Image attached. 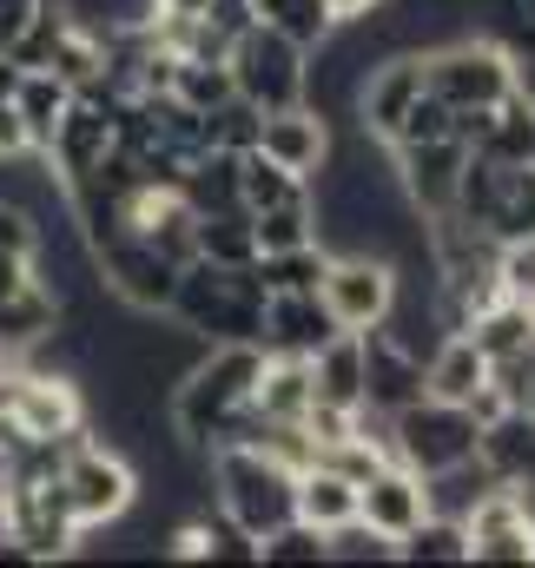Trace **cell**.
Wrapping results in <instances>:
<instances>
[{
    "instance_id": "cell-1",
    "label": "cell",
    "mask_w": 535,
    "mask_h": 568,
    "mask_svg": "<svg viewBox=\"0 0 535 568\" xmlns=\"http://www.w3.org/2000/svg\"><path fill=\"white\" fill-rule=\"evenodd\" d=\"M259 377H265V351H259V344H212V351L172 384V397H165L172 436H179L185 449H212V443L225 436V424L252 404Z\"/></svg>"
},
{
    "instance_id": "cell-2",
    "label": "cell",
    "mask_w": 535,
    "mask_h": 568,
    "mask_svg": "<svg viewBox=\"0 0 535 568\" xmlns=\"http://www.w3.org/2000/svg\"><path fill=\"white\" fill-rule=\"evenodd\" d=\"M265 278L259 265H212V258H192L179 272L172 291V317L192 324L205 344H259V317H265Z\"/></svg>"
},
{
    "instance_id": "cell-3",
    "label": "cell",
    "mask_w": 535,
    "mask_h": 568,
    "mask_svg": "<svg viewBox=\"0 0 535 568\" xmlns=\"http://www.w3.org/2000/svg\"><path fill=\"white\" fill-rule=\"evenodd\" d=\"M205 456H212L205 476H212V489H219V509H225L239 529H252L259 542L297 516V469L277 463L265 443H219V449H205Z\"/></svg>"
},
{
    "instance_id": "cell-4",
    "label": "cell",
    "mask_w": 535,
    "mask_h": 568,
    "mask_svg": "<svg viewBox=\"0 0 535 568\" xmlns=\"http://www.w3.org/2000/svg\"><path fill=\"white\" fill-rule=\"evenodd\" d=\"M516 53L489 33H456L443 47L423 53V87L450 106V113H489L496 100L516 93Z\"/></svg>"
},
{
    "instance_id": "cell-5",
    "label": "cell",
    "mask_w": 535,
    "mask_h": 568,
    "mask_svg": "<svg viewBox=\"0 0 535 568\" xmlns=\"http://www.w3.org/2000/svg\"><path fill=\"white\" fill-rule=\"evenodd\" d=\"M60 489H67V509H73V523L93 536V529H113V523H127L139 503V469L120 456V449H107V443H73L67 449V463H60Z\"/></svg>"
},
{
    "instance_id": "cell-6",
    "label": "cell",
    "mask_w": 535,
    "mask_h": 568,
    "mask_svg": "<svg viewBox=\"0 0 535 568\" xmlns=\"http://www.w3.org/2000/svg\"><path fill=\"white\" fill-rule=\"evenodd\" d=\"M483 424L470 417V404H443V397H416L391 417V456L410 463L416 476H436L463 456H476Z\"/></svg>"
},
{
    "instance_id": "cell-7",
    "label": "cell",
    "mask_w": 535,
    "mask_h": 568,
    "mask_svg": "<svg viewBox=\"0 0 535 568\" xmlns=\"http://www.w3.org/2000/svg\"><path fill=\"white\" fill-rule=\"evenodd\" d=\"M7 536L33 562H60V556H73L87 542V529L67 509L60 469H47V476H7Z\"/></svg>"
},
{
    "instance_id": "cell-8",
    "label": "cell",
    "mask_w": 535,
    "mask_h": 568,
    "mask_svg": "<svg viewBox=\"0 0 535 568\" xmlns=\"http://www.w3.org/2000/svg\"><path fill=\"white\" fill-rule=\"evenodd\" d=\"M304 47H291L284 33H271V27H239V40H232V80H239V93L259 106V113H277V106H297L304 100Z\"/></svg>"
},
{
    "instance_id": "cell-9",
    "label": "cell",
    "mask_w": 535,
    "mask_h": 568,
    "mask_svg": "<svg viewBox=\"0 0 535 568\" xmlns=\"http://www.w3.org/2000/svg\"><path fill=\"white\" fill-rule=\"evenodd\" d=\"M317 297L337 317V331H377L397 304V265L377 252H331Z\"/></svg>"
},
{
    "instance_id": "cell-10",
    "label": "cell",
    "mask_w": 535,
    "mask_h": 568,
    "mask_svg": "<svg viewBox=\"0 0 535 568\" xmlns=\"http://www.w3.org/2000/svg\"><path fill=\"white\" fill-rule=\"evenodd\" d=\"M93 265H100V284L127 304V311H172V291H179V265L145 239V232H113L93 245Z\"/></svg>"
},
{
    "instance_id": "cell-11",
    "label": "cell",
    "mask_w": 535,
    "mask_h": 568,
    "mask_svg": "<svg viewBox=\"0 0 535 568\" xmlns=\"http://www.w3.org/2000/svg\"><path fill=\"white\" fill-rule=\"evenodd\" d=\"M470 562H535V496L523 483H496L470 516Z\"/></svg>"
},
{
    "instance_id": "cell-12",
    "label": "cell",
    "mask_w": 535,
    "mask_h": 568,
    "mask_svg": "<svg viewBox=\"0 0 535 568\" xmlns=\"http://www.w3.org/2000/svg\"><path fill=\"white\" fill-rule=\"evenodd\" d=\"M113 140H120V100H87V93H73L67 120H60L53 140H47V165L60 172V185H80V179H93V172L107 165Z\"/></svg>"
},
{
    "instance_id": "cell-13",
    "label": "cell",
    "mask_w": 535,
    "mask_h": 568,
    "mask_svg": "<svg viewBox=\"0 0 535 568\" xmlns=\"http://www.w3.org/2000/svg\"><path fill=\"white\" fill-rule=\"evenodd\" d=\"M397 159V179L410 192V205L423 219H443L456 212V192H463V165H470V140H423V145H391Z\"/></svg>"
},
{
    "instance_id": "cell-14",
    "label": "cell",
    "mask_w": 535,
    "mask_h": 568,
    "mask_svg": "<svg viewBox=\"0 0 535 568\" xmlns=\"http://www.w3.org/2000/svg\"><path fill=\"white\" fill-rule=\"evenodd\" d=\"M423 100V53H384L371 73H364V87H357V126L371 133V140H397V126L410 120V106Z\"/></svg>"
},
{
    "instance_id": "cell-15",
    "label": "cell",
    "mask_w": 535,
    "mask_h": 568,
    "mask_svg": "<svg viewBox=\"0 0 535 568\" xmlns=\"http://www.w3.org/2000/svg\"><path fill=\"white\" fill-rule=\"evenodd\" d=\"M357 516L377 529V536H391V542H403L423 516H430V489H423V476L410 469V463H397V456H384L364 483H357Z\"/></svg>"
},
{
    "instance_id": "cell-16",
    "label": "cell",
    "mask_w": 535,
    "mask_h": 568,
    "mask_svg": "<svg viewBox=\"0 0 535 568\" xmlns=\"http://www.w3.org/2000/svg\"><path fill=\"white\" fill-rule=\"evenodd\" d=\"M331 331H337V317L324 311L317 291H271L265 317H259V351L265 357H311Z\"/></svg>"
},
{
    "instance_id": "cell-17",
    "label": "cell",
    "mask_w": 535,
    "mask_h": 568,
    "mask_svg": "<svg viewBox=\"0 0 535 568\" xmlns=\"http://www.w3.org/2000/svg\"><path fill=\"white\" fill-rule=\"evenodd\" d=\"M416 397H423V357L403 351L391 331H364V410H377L391 424Z\"/></svg>"
},
{
    "instance_id": "cell-18",
    "label": "cell",
    "mask_w": 535,
    "mask_h": 568,
    "mask_svg": "<svg viewBox=\"0 0 535 568\" xmlns=\"http://www.w3.org/2000/svg\"><path fill=\"white\" fill-rule=\"evenodd\" d=\"M259 152L277 159V165H291L297 179H311V172L324 165V152H331V120H324L311 100L277 106V113H265V126H259Z\"/></svg>"
},
{
    "instance_id": "cell-19",
    "label": "cell",
    "mask_w": 535,
    "mask_h": 568,
    "mask_svg": "<svg viewBox=\"0 0 535 568\" xmlns=\"http://www.w3.org/2000/svg\"><path fill=\"white\" fill-rule=\"evenodd\" d=\"M483 384H489V357L476 351V337H470V331H450V337L423 357V397L470 404Z\"/></svg>"
},
{
    "instance_id": "cell-20",
    "label": "cell",
    "mask_w": 535,
    "mask_h": 568,
    "mask_svg": "<svg viewBox=\"0 0 535 568\" xmlns=\"http://www.w3.org/2000/svg\"><path fill=\"white\" fill-rule=\"evenodd\" d=\"M311 384H317V404L357 410L364 404V331H331L311 351Z\"/></svg>"
},
{
    "instance_id": "cell-21",
    "label": "cell",
    "mask_w": 535,
    "mask_h": 568,
    "mask_svg": "<svg viewBox=\"0 0 535 568\" xmlns=\"http://www.w3.org/2000/svg\"><path fill=\"white\" fill-rule=\"evenodd\" d=\"M53 331H60V297L40 278L0 297V351H7V357H27V351L47 344Z\"/></svg>"
},
{
    "instance_id": "cell-22",
    "label": "cell",
    "mask_w": 535,
    "mask_h": 568,
    "mask_svg": "<svg viewBox=\"0 0 535 568\" xmlns=\"http://www.w3.org/2000/svg\"><path fill=\"white\" fill-rule=\"evenodd\" d=\"M476 456L496 469V483H535V417L529 410H503L496 424H483V443H476Z\"/></svg>"
},
{
    "instance_id": "cell-23",
    "label": "cell",
    "mask_w": 535,
    "mask_h": 568,
    "mask_svg": "<svg viewBox=\"0 0 535 568\" xmlns=\"http://www.w3.org/2000/svg\"><path fill=\"white\" fill-rule=\"evenodd\" d=\"M67 106H73V87H67L53 67H20V87H13V113L27 120V140H33V152H47L53 126L67 120Z\"/></svg>"
},
{
    "instance_id": "cell-24",
    "label": "cell",
    "mask_w": 535,
    "mask_h": 568,
    "mask_svg": "<svg viewBox=\"0 0 535 568\" xmlns=\"http://www.w3.org/2000/svg\"><path fill=\"white\" fill-rule=\"evenodd\" d=\"M252 404L265 410L271 424H304V410L317 404V384H311V357H265V377H259Z\"/></svg>"
},
{
    "instance_id": "cell-25",
    "label": "cell",
    "mask_w": 535,
    "mask_h": 568,
    "mask_svg": "<svg viewBox=\"0 0 535 568\" xmlns=\"http://www.w3.org/2000/svg\"><path fill=\"white\" fill-rule=\"evenodd\" d=\"M179 199H185L192 212H232V205H245V199H239V152L205 145V152L179 172Z\"/></svg>"
},
{
    "instance_id": "cell-26",
    "label": "cell",
    "mask_w": 535,
    "mask_h": 568,
    "mask_svg": "<svg viewBox=\"0 0 535 568\" xmlns=\"http://www.w3.org/2000/svg\"><path fill=\"white\" fill-rule=\"evenodd\" d=\"M297 516L311 523V529H337V523H351L357 516V483L351 476H337V469H324V463H311V469H297Z\"/></svg>"
},
{
    "instance_id": "cell-27",
    "label": "cell",
    "mask_w": 535,
    "mask_h": 568,
    "mask_svg": "<svg viewBox=\"0 0 535 568\" xmlns=\"http://www.w3.org/2000/svg\"><path fill=\"white\" fill-rule=\"evenodd\" d=\"M470 337H476V351L489 357V371H496V364H509V357H523V351L535 344L529 304H523V297H496V304L470 324Z\"/></svg>"
},
{
    "instance_id": "cell-28",
    "label": "cell",
    "mask_w": 535,
    "mask_h": 568,
    "mask_svg": "<svg viewBox=\"0 0 535 568\" xmlns=\"http://www.w3.org/2000/svg\"><path fill=\"white\" fill-rule=\"evenodd\" d=\"M239 199H245V212H271V205L311 199V179H297L291 165H277L252 145V152H239Z\"/></svg>"
},
{
    "instance_id": "cell-29",
    "label": "cell",
    "mask_w": 535,
    "mask_h": 568,
    "mask_svg": "<svg viewBox=\"0 0 535 568\" xmlns=\"http://www.w3.org/2000/svg\"><path fill=\"white\" fill-rule=\"evenodd\" d=\"M252 20L271 27V33H284L291 47H324L331 40V27H337V13L324 7V0H252Z\"/></svg>"
},
{
    "instance_id": "cell-30",
    "label": "cell",
    "mask_w": 535,
    "mask_h": 568,
    "mask_svg": "<svg viewBox=\"0 0 535 568\" xmlns=\"http://www.w3.org/2000/svg\"><path fill=\"white\" fill-rule=\"evenodd\" d=\"M199 258H212V265H259L252 212H245V205H232V212H199Z\"/></svg>"
},
{
    "instance_id": "cell-31",
    "label": "cell",
    "mask_w": 535,
    "mask_h": 568,
    "mask_svg": "<svg viewBox=\"0 0 535 568\" xmlns=\"http://www.w3.org/2000/svg\"><path fill=\"white\" fill-rule=\"evenodd\" d=\"M172 100H185L192 113H212V106H225L232 93H239V80H232V60H172V87H165Z\"/></svg>"
},
{
    "instance_id": "cell-32",
    "label": "cell",
    "mask_w": 535,
    "mask_h": 568,
    "mask_svg": "<svg viewBox=\"0 0 535 568\" xmlns=\"http://www.w3.org/2000/svg\"><path fill=\"white\" fill-rule=\"evenodd\" d=\"M397 562H470V529H463V516L430 509V516L397 542Z\"/></svg>"
},
{
    "instance_id": "cell-33",
    "label": "cell",
    "mask_w": 535,
    "mask_h": 568,
    "mask_svg": "<svg viewBox=\"0 0 535 568\" xmlns=\"http://www.w3.org/2000/svg\"><path fill=\"white\" fill-rule=\"evenodd\" d=\"M470 27L503 40L516 60L535 53V0H470Z\"/></svg>"
},
{
    "instance_id": "cell-34",
    "label": "cell",
    "mask_w": 535,
    "mask_h": 568,
    "mask_svg": "<svg viewBox=\"0 0 535 568\" xmlns=\"http://www.w3.org/2000/svg\"><path fill=\"white\" fill-rule=\"evenodd\" d=\"M252 232H259V258H271V252H297V245H317V205H311V199H291V205L252 212Z\"/></svg>"
},
{
    "instance_id": "cell-35",
    "label": "cell",
    "mask_w": 535,
    "mask_h": 568,
    "mask_svg": "<svg viewBox=\"0 0 535 568\" xmlns=\"http://www.w3.org/2000/svg\"><path fill=\"white\" fill-rule=\"evenodd\" d=\"M324 265H331L324 245H297V252L259 258V278H265V291H317L324 284Z\"/></svg>"
},
{
    "instance_id": "cell-36",
    "label": "cell",
    "mask_w": 535,
    "mask_h": 568,
    "mask_svg": "<svg viewBox=\"0 0 535 568\" xmlns=\"http://www.w3.org/2000/svg\"><path fill=\"white\" fill-rule=\"evenodd\" d=\"M324 556H331V562H397V542L377 536L364 516H351V523H337V529L324 536Z\"/></svg>"
},
{
    "instance_id": "cell-37",
    "label": "cell",
    "mask_w": 535,
    "mask_h": 568,
    "mask_svg": "<svg viewBox=\"0 0 535 568\" xmlns=\"http://www.w3.org/2000/svg\"><path fill=\"white\" fill-rule=\"evenodd\" d=\"M259 126H265V113H259L245 93H232L225 106L205 113V133H212V145H225V152H252V145H259Z\"/></svg>"
},
{
    "instance_id": "cell-38",
    "label": "cell",
    "mask_w": 535,
    "mask_h": 568,
    "mask_svg": "<svg viewBox=\"0 0 535 568\" xmlns=\"http://www.w3.org/2000/svg\"><path fill=\"white\" fill-rule=\"evenodd\" d=\"M259 562H331L324 556V529H311L304 516H291L284 529H271L259 542Z\"/></svg>"
},
{
    "instance_id": "cell-39",
    "label": "cell",
    "mask_w": 535,
    "mask_h": 568,
    "mask_svg": "<svg viewBox=\"0 0 535 568\" xmlns=\"http://www.w3.org/2000/svg\"><path fill=\"white\" fill-rule=\"evenodd\" d=\"M496 278H503L509 297H535V232H529V239L496 245Z\"/></svg>"
},
{
    "instance_id": "cell-40",
    "label": "cell",
    "mask_w": 535,
    "mask_h": 568,
    "mask_svg": "<svg viewBox=\"0 0 535 568\" xmlns=\"http://www.w3.org/2000/svg\"><path fill=\"white\" fill-rule=\"evenodd\" d=\"M40 7H47V0H0V53H13V40L33 27Z\"/></svg>"
},
{
    "instance_id": "cell-41",
    "label": "cell",
    "mask_w": 535,
    "mask_h": 568,
    "mask_svg": "<svg viewBox=\"0 0 535 568\" xmlns=\"http://www.w3.org/2000/svg\"><path fill=\"white\" fill-rule=\"evenodd\" d=\"M33 152V140H27V120L13 113V100H0V165L7 159H27Z\"/></svg>"
},
{
    "instance_id": "cell-42",
    "label": "cell",
    "mask_w": 535,
    "mask_h": 568,
    "mask_svg": "<svg viewBox=\"0 0 535 568\" xmlns=\"http://www.w3.org/2000/svg\"><path fill=\"white\" fill-rule=\"evenodd\" d=\"M324 7H331L337 20H364V13H377L384 0H324Z\"/></svg>"
},
{
    "instance_id": "cell-43",
    "label": "cell",
    "mask_w": 535,
    "mask_h": 568,
    "mask_svg": "<svg viewBox=\"0 0 535 568\" xmlns=\"http://www.w3.org/2000/svg\"><path fill=\"white\" fill-rule=\"evenodd\" d=\"M0 536H7V483H0Z\"/></svg>"
},
{
    "instance_id": "cell-44",
    "label": "cell",
    "mask_w": 535,
    "mask_h": 568,
    "mask_svg": "<svg viewBox=\"0 0 535 568\" xmlns=\"http://www.w3.org/2000/svg\"><path fill=\"white\" fill-rule=\"evenodd\" d=\"M523 304H529V317H535V297H523Z\"/></svg>"
},
{
    "instance_id": "cell-45",
    "label": "cell",
    "mask_w": 535,
    "mask_h": 568,
    "mask_svg": "<svg viewBox=\"0 0 535 568\" xmlns=\"http://www.w3.org/2000/svg\"><path fill=\"white\" fill-rule=\"evenodd\" d=\"M0 364H7V351H0Z\"/></svg>"
}]
</instances>
